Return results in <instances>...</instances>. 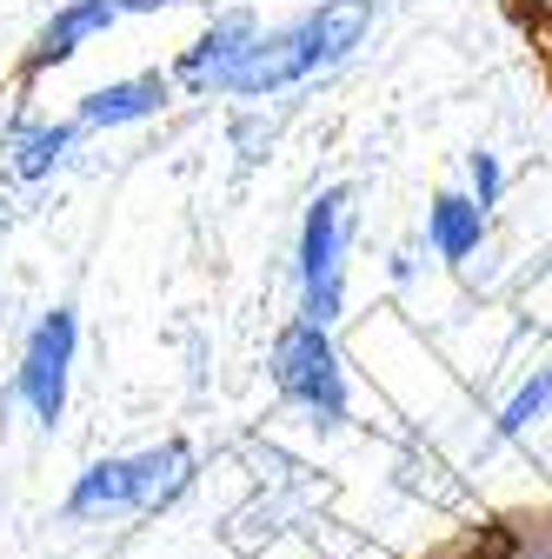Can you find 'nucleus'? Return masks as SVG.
I'll return each instance as SVG.
<instances>
[{
    "label": "nucleus",
    "instance_id": "obj_6",
    "mask_svg": "<svg viewBox=\"0 0 552 559\" xmlns=\"http://www.w3.org/2000/svg\"><path fill=\"white\" fill-rule=\"evenodd\" d=\"M74 360H81V313L74 307H47L21 346V367H14V393L21 406L53 433L67 419V393H74Z\"/></svg>",
    "mask_w": 552,
    "mask_h": 559
},
{
    "label": "nucleus",
    "instance_id": "obj_2",
    "mask_svg": "<svg viewBox=\"0 0 552 559\" xmlns=\"http://www.w3.org/2000/svg\"><path fill=\"white\" fill-rule=\"evenodd\" d=\"M200 460L187 440H160L141 453H107L94 466H81V479L67 486V520H127V513H160L193 486Z\"/></svg>",
    "mask_w": 552,
    "mask_h": 559
},
{
    "label": "nucleus",
    "instance_id": "obj_10",
    "mask_svg": "<svg viewBox=\"0 0 552 559\" xmlns=\"http://www.w3.org/2000/svg\"><path fill=\"white\" fill-rule=\"evenodd\" d=\"M487 234H493V214H487V206H479L466 187H446V193H433V200H427V247H433L446 266L479 260Z\"/></svg>",
    "mask_w": 552,
    "mask_h": 559
},
{
    "label": "nucleus",
    "instance_id": "obj_11",
    "mask_svg": "<svg viewBox=\"0 0 552 559\" xmlns=\"http://www.w3.org/2000/svg\"><path fill=\"white\" fill-rule=\"evenodd\" d=\"M552 413V360L545 367H532L519 386H513V400L500 406V419H493V433L500 440H519V433H532L539 427V419Z\"/></svg>",
    "mask_w": 552,
    "mask_h": 559
},
{
    "label": "nucleus",
    "instance_id": "obj_3",
    "mask_svg": "<svg viewBox=\"0 0 552 559\" xmlns=\"http://www.w3.org/2000/svg\"><path fill=\"white\" fill-rule=\"evenodd\" d=\"M347 253H353V187H320L293 234V294L313 326H333L347 313Z\"/></svg>",
    "mask_w": 552,
    "mask_h": 559
},
{
    "label": "nucleus",
    "instance_id": "obj_9",
    "mask_svg": "<svg viewBox=\"0 0 552 559\" xmlns=\"http://www.w3.org/2000/svg\"><path fill=\"white\" fill-rule=\"evenodd\" d=\"M173 107V74L160 67H141V74H120V81H100L81 94V127L87 133H120V127H147Z\"/></svg>",
    "mask_w": 552,
    "mask_h": 559
},
{
    "label": "nucleus",
    "instance_id": "obj_7",
    "mask_svg": "<svg viewBox=\"0 0 552 559\" xmlns=\"http://www.w3.org/2000/svg\"><path fill=\"white\" fill-rule=\"evenodd\" d=\"M260 21L247 14V8H227V14H214L180 53H173V94H187V100H220V94H233V81H240V67H247V53L260 47Z\"/></svg>",
    "mask_w": 552,
    "mask_h": 559
},
{
    "label": "nucleus",
    "instance_id": "obj_14",
    "mask_svg": "<svg viewBox=\"0 0 552 559\" xmlns=\"http://www.w3.org/2000/svg\"><path fill=\"white\" fill-rule=\"evenodd\" d=\"M8 227H14V200L0 193V240H8Z\"/></svg>",
    "mask_w": 552,
    "mask_h": 559
},
{
    "label": "nucleus",
    "instance_id": "obj_5",
    "mask_svg": "<svg viewBox=\"0 0 552 559\" xmlns=\"http://www.w3.org/2000/svg\"><path fill=\"white\" fill-rule=\"evenodd\" d=\"M187 8H206V0H60L47 14V27L27 40L21 53V74L27 81H47L60 74L67 60H81L100 34H113L120 21H147V14H187Z\"/></svg>",
    "mask_w": 552,
    "mask_h": 559
},
{
    "label": "nucleus",
    "instance_id": "obj_15",
    "mask_svg": "<svg viewBox=\"0 0 552 559\" xmlns=\"http://www.w3.org/2000/svg\"><path fill=\"white\" fill-rule=\"evenodd\" d=\"M545 74H552V34H545Z\"/></svg>",
    "mask_w": 552,
    "mask_h": 559
},
{
    "label": "nucleus",
    "instance_id": "obj_4",
    "mask_svg": "<svg viewBox=\"0 0 552 559\" xmlns=\"http://www.w3.org/2000/svg\"><path fill=\"white\" fill-rule=\"evenodd\" d=\"M273 386H280L287 406H300L313 427H347L353 413V380H347V354H339L333 326H313V320H287L273 333Z\"/></svg>",
    "mask_w": 552,
    "mask_h": 559
},
{
    "label": "nucleus",
    "instance_id": "obj_8",
    "mask_svg": "<svg viewBox=\"0 0 552 559\" xmlns=\"http://www.w3.org/2000/svg\"><path fill=\"white\" fill-rule=\"evenodd\" d=\"M87 127L81 120H53V114H14L8 133H0V174L21 180V187H40L53 180L67 160L81 154Z\"/></svg>",
    "mask_w": 552,
    "mask_h": 559
},
{
    "label": "nucleus",
    "instance_id": "obj_12",
    "mask_svg": "<svg viewBox=\"0 0 552 559\" xmlns=\"http://www.w3.org/2000/svg\"><path fill=\"white\" fill-rule=\"evenodd\" d=\"M466 193L487 206V214L506 200V167H500V154H493V147H472V154H466Z\"/></svg>",
    "mask_w": 552,
    "mask_h": 559
},
{
    "label": "nucleus",
    "instance_id": "obj_13",
    "mask_svg": "<svg viewBox=\"0 0 552 559\" xmlns=\"http://www.w3.org/2000/svg\"><path fill=\"white\" fill-rule=\"evenodd\" d=\"M513 14H519V21H526L539 40L552 34V0H513Z\"/></svg>",
    "mask_w": 552,
    "mask_h": 559
},
{
    "label": "nucleus",
    "instance_id": "obj_1",
    "mask_svg": "<svg viewBox=\"0 0 552 559\" xmlns=\"http://www.w3.org/2000/svg\"><path fill=\"white\" fill-rule=\"evenodd\" d=\"M373 27H380V0H320V8L266 27L260 47L240 67V81H233V100L266 107V100H280V94L333 74V67H347L367 47Z\"/></svg>",
    "mask_w": 552,
    "mask_h": 559
}]
</instances>
